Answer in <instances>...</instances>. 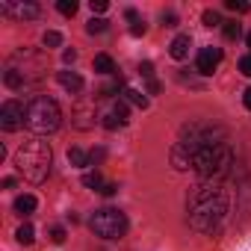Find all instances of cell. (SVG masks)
I'll use <instances>...</instances> for the list:
<instances>
[{"mask_svg": "<svg viewBox=\"0 0 251 251\" xmlns=\"http://www.w3.org/2000/svg\"><path fill=\"white\" fill-rule=\"evenodd\" d=\"M225 213H227V195H225V189L219 183L207 180V183H198L192 189V195H189V213H186L192 230L213 233L222 225Z\"/></svg>", "mask_w": 251, "mask_h": 251, "instance_id": "obj_1", "label": "cell"}, {"mask_svg": "<svg viewBox=\"0 0 251 251\" xmlns=\"http://www.w3.org/2000/svg\"><path fill=\"white\" fill-rule=\"evenodd\" d=\"M15 169L24 180L30 183H45L48 175H50V166H53V151L48 142L42 139H27L18 151H15Z\"/></svg>", "mask_w": 251, "mask_h": 251, "instance_id": "obj_2", "label": "cell"}, {"mask_svg": "<svg viewBox=\"0 0 251 251\" xmlns=\"http://www.w3.org/2000/svg\"><path fill=\"white\" fill-rule=\"evenodd\" d=\"M230 166H233V148L227 145V139L225 142H213V145H204L198 154H195V160H192V169H195V175L201 177V180H222L227 172H230Z\"/></svg>", "mask_w": 251, "mask_h": 251, "instance_id": "obj_3", "label": "cell"}, {"mask_svg": "<svg viewBox=\"0 0 251 251\" xmlns=\"http://www.w3.org/2000/svg\"><path fill=\"white\" fill-rule=\"evenodd\" d=\"M24 124L27 130L39 133V136H48V133H56L59 124H62V109L53 98L48 95H39L27 103V112H24Z\"/></svg>", "mask_w": 251, "mask_h": 251, "instance_id": "obj_4", "label": "cell"}, {"mask_svg": "<svg viewBox=\"0 0 251 251\" xmlns=\"http://www.w3.org/2000/svg\"><path fill=\"white\" fill-rule=\"evenodd\" d=\"M89 227L100 239H121L124 233H127V216H124L121 210H115V207H103V210L92 213Z\"/></svg>", "mask_w": 251, "mask_h": 251, "instance_id": "obj_5", "label": "cell"}, {"mask_svg": "<svg viewBox=\"0 0 251 251\" xmlns=\"http://www.w3.org/2000/svg\"><path fill=\"white\" fill-rule=\"evenodd\" d=\"M98 118H100V124H103L106 130H118V127L127 124V103L112 98L103 109H98Z\"/></svg>", "mask_w": 251, "mask_h": 251, "instance_id": "obj_6", "label": "cell"}, {"mask_svg": "<svg viewBox=\"0 0 251 251\" xmlns=\"http://www.w3.org/2000/svg\"><path fill=\"white\" fill-rule=\"evenodd\" d=\"M24 112H27V106H21L18 100H6L3 106H0V127H3L6 133H15L24 124Z\"/></svg>", "mask_w": 251, "mask_h": 251, "instance_id": "obj_7", "label": "cell"}, {"mask_svg": "<svg viewBox=\"0 0 251 251\" xmlns=\"http://www.w3.org/2000/svg\"><path fill=\"white\" fill-rule=\"evenodd\" d=\"M219 62H222V48H201L198 50V59H195V65H198V71L207 77V74H213L216 68H219Z\"/></svg>", "mask_w": 251, "mask_h": 251, "instance_id": "obj_8", "label": "cell"}, {"mask_svg": "<svg viewBox=\"0 0 251 251\" xmlns=\"http://www.w3.org/2000/svg\"><path fill=\"white\" fill-rule=\"evenodd\" d=\"M0 12L15 15V18H36L39 15V6L36 3H0Z\"/></svg>", "mask_w": 251, "mask_h": 251, "instance_id": "obj_9", "label": "cell"}, {"mask_svg": "<svg viewBox=\"0 0 251 251\" xmlns=\"http://www.w3.org/2000/svg\"><path fill=\"white\" fill-rule=\"evenodd\" d=\"M95 115H98V112H95V103H80V106L74 109V124H77L80 130H89L92 124H95V121H92Z\"/></svg>", "mask_w": 251, "mask_h": 251, "instance_id": "obj_10", "label": "cell"}, {"mask_svg": "<svg viewBox=\"0 0 251 251\" xmlns=\"http://www.w3.org/2000/svg\"><path fill=\"white\" fill-rule=\"evenodd\" d=\"M189 48H192V39L189 36H175V42L169 45V53H172V59L183 62L189 56Z\"/></svg>", "mask_w": 251, "mask_h": 251, "instance_id": "obj_11", "label": "cell"}, {"mask_svg": "<svg viewBox=\"0 0 251 251\" xmlns=\"http://www.w3.org/2000/svg\"><path fill=\"white\" fill-rule=\"evenodd\" d=\"M59 86H62L65 92L77 95V92L83 89V77H80L77 71H59Z\"/></svg>", "mask_w": 251, "mask_h": 251, "instance_id": "obj_12", "label": "cell"}, {"mask_svg": "<svg viewBox=\"0 0 251 251\" xmlns=\"http://www.w3.org/2000/svg\"><path fill=\"white\" fill-rule=\"evenodd\" d=\"M121 95H124V103H133L136 109H148V98H145V92H139V89H124Z\"/></svg>", "mask_w": 251, "mask_h": 251, "instance_id": "obj_13", "label": "cell"}, {"mask_svg": "<svg viewBox=\"0 0 251 251\" xmlns=\"http://www.w3.org/2000/svg\"><path fill=\"white\" fill-rule=\"evenodd\" d=\"M33 210H36V198L33 195H18L15 198V213L18 216H30Z\"/></svg>", "mask_w": 251, "mask_h": 251, "instance_id": "obj_14", "label": "cell"}, {"mask_svg": "<svg viewBox=\"0 0 251 251\" xmlns=\"http://www.w3.org/2000/svg\"><path fill=\"white\" fill-rule=\"evenodd\" d=\"M68 163L77 166V169H86V166L92 163V157H89L83 148H71V151H68Z\"/></svg>", "mask_w": 251, "mask_h": 251, "instance_id": "obj_15", "label": "cell"}, {"mask_svg": "<svg viewBox=\"0 0 251 251\" xmlns=\"http://www.w3.org/2000/svg\"><path fill=\"white\" fill-rule=\"evenodd\" d=\"M95 71H98V74H112V71H115V62H112V56H106V53H98V56H95Z\"/></svg>", "mask_w": 251, "mask_h": 251, "instance_id": "obj_16", "label": "cell"}, {"mask_svg": "<svg viewBox=\"0 0 251 251\" xmlns=\"http://www.w3.org/2000/svg\"><path fill=\"white\" fill-rule=\"evenodd\" d=\"M3 80H6V86L9 89H24V74L18 71V68H6V74H3Z\"/></svg>", "mask_w": 251, "mask_h": 251, "instance_id": "obj_17", "label": "cell"}, {"mask_svg": "<svg viewBox=\"0 0 251 251\" xmlns=\"http://www.w3.org/2000/svg\"><path fill=\"white\" fill-rule=\"evenodd\" d=\"M15 236H18V242H21V245H33V239H36V230H33V225H21Z\"/></svg>", "mask_w": 251, "mask_h": 251, "instance_id": "obj_18", "label": "cell"}, {"mask_svg": "<svg viewBox=\"0 0 251 251\" xmlns=\"http://www.w3.org/2000/svg\"><path fill=\"white\" fill-rule=\"evenodd\" d=\"M222 30H225V39H230V42L242 36V27H239L236 21H225V24H222Z\"/></svg>", "mask_w": 251, "mask_h": 251, "instance_id": "obj_19", "label": "cell"}, {"mask_svg": "<svg viewBox=\"0 0 251 251\" xmlns=\"http://www.w3.org/2000/svg\"><path fill=\"white\" fill-rule=\"evenodd\" d=\"M83 183H86V186H92V189H98V192L103 189V177H100L98 172H86V175H83Z\"/></svg>", "mask_w": 251, "mask_h": 251, "instance_id": "obj_20", "label": "cell"}, {"mask_svg": "<svg viewBox=\"0 0 251 251\" xmlns=\"http://www.w3.org/2000/svg\"><path fill=\"white\" fill-rule=\"evenodd\" d=\"M42 45H45V48H59V45H62V36H59L56 30H48V33L42 36Z\"/></svg>", "mask_w": 251, "mask_h": 251, "instance_id": "obj_21", "label": "cell"}, {"mask_svg": "<svg viewBox=\"0 0 251 251\" xmlns=\"http://www.w3.org/2000/svg\"><path fill=\"white\" fill-rule=\"evenodd\" d=\"M56 9H59L65 18H71V15L77 12V0H59V3H56Z\"/></svg>", "mask_w": 251, "mask_h": 251, "instance_id": "obj_22", "label": "cell"}, {"mask_svg": "<svg viewBox=\"0 0 251 251\" xmlns=\"http://www.w3.org/2000/svg\"><path fill=\"white\" fill-rule=\"evenodd\" d=\"M103 30H106V21H103V18H92V21L86 24V33H89V36H98V33H103Z\"/></svg>", "mask_w": 251, "mask_h": 251, "instance_id": "obj_23", "label": "cell"}, {"mask_svg": "<svg viewBox=\"0 0 251 251\" xmlns=\"http://www.w3.org/2000/svg\"><path fill=\"white\" fill-rule=\"evenodd\" d=\"M225 6L230 12H251V3H245V0H225Z\"/></svg>", "mask_w": 251, "mask_h": 251, "instance_id": "obj_24", "label": "cell"}, {"mask_svg": "<svg viewBox=\"0 0 251 251\" xmlns=\"http://www.w3.org/2000/svg\"><path fill=\"white\" fill-rule=\"evenodd\" d=\"M219 24H225V21L219 18V12H216V9H207V12H204V27H219Z\"/></svg>", "mask_w": 251, "mask_h": 251, "instance_id": "obj_25", "label": "cell"}, {"mask_svg": "<svg viewBox=\"0 0 251 251\" xmlns=\"http://www.w3.org/2000/svg\"><path fill=\"white\" fill-rule=\"evenodd\" d=\"M50 239H53L56 245L65 242V227H62V225H53V227H50Z\"/></svg>", "mask_w": 251, "mask_h": 251, "instance_id": "obj_26", "label": "cell"}, {"mask_svg": "<svg viewBox=\"0 0 251 251\" xmlns=\"http://www.w3.org/2000/svg\"><path fill=\"white\" fill-rule=\"evenodd\" d=\"M239 71H242L245 77H251V53H245V56L239 59Z\"/></svg>", "mask_w": 251, "mask_h": 251, "instance_id": "obj_27", "label": "cell"}, {"mask_svg": "<svg viewBox=\"0 0 251 251\" xmlns=\"http://www.w3.org/2000/svg\"><path fill=\"white\" fill-rule=\"evenodd\" d=\"M139 74H142V77H148V80L154 83V65H151V62H142V65H139Z\"/></svg>", "mask_w": 251, "mask_h": 251, "instance_id": "obj_28", "label": "cell"}, {"mask_svg": "<svg viewBox=\"0 0 251 251\" xmlns=\"http://www.w3.org/2000/svg\"><path fill=\"white\" fill-rule=\"evenodd\" d=\"M163 27H177V15L175 12H163Z\"/></svg>", "mask_w": 251, "mask_h": 251, "instance_id": "obj_29", "label": "cell"}, {"mask_svg": "<svg viewBox=\"0 0 251 251\" xmlns=\"http://www.w3.org/2000/svg\"><path fill=\"white\" fill-rule=\"evenodd\" d=\"M89 6H92V12H106V6H109V3H106V0H92Z\"/></svg>", "mask_w": 251, "mask_h": 251, "instance_id": "obj_30", "label": "cell"}, {"mask_svg": "<svg viewBox=\"0 0 251 251\" xmlns=\"http://www.w3.org/2000/svg\"><path fill=\"white\" fill-rule=\"evenodd\" d=\"M130 36H145V21H136V24L130 27Z\"/></svg>", "mask_w": 251, "mask_h": 251, "instance_id": "obj_31", "label": "cell"}, {"mask_svg": "<svg viewBox=\"0 0 251 251\" xmlns=\"http://www.w3.org/2000/svg\"><path fill=\"white\" fill-rule=\"evenodd\" d=\"M115 192H118V183H103V189H100V195H106V198L115 195Z\"/></svg>", "mask_w": 251, "mask_h": 251, "instance_id": "obj_32", "label": "cell"}, {"mask_svg": "<svg viewBox=\"0 0 251 251\" xmlns=\"http://www.w3.org/2000/svg\"><path fill=\"white\" fill-rule=\"evenodd\" d=\"M62 59H65V62H68V65H71V62H74V59H77V50H74V48H68V50H65V53H62Z\"/></svg>", "mask_w": 251, "mask_h": 251, "instance_id": "obj_33", "label": "cell"}, {"mask_svg": "<svg viewBox=\"0 0 251 251\" xmlns=\"http://www.w3.org/2000/svg\"><path fill=\"white\" fill-rule=\"evenodd\" d=\"M242 103H245V109H251V86L242 92Z\"/></svg>", "mask_w": 251, "mask_h": 251, "instance_id": "obj_34", "label": "cell"}, {"mask_svg": "<svg viewBox=\"0 0 251 251\" xmlns=\"http://www.w3.org/2000/svg\"><path fill=\"white\" fill-rule=\"evenodd\" d=\"M124 18H127V21H133V24L139 21V15H136V9H127V12H124Z\"/></svg>", "mask_w": 251, "mask_h": 251, "instance_id": "obj_35", "label": "cell"}, {"mask_svg": "<svg viewBox=\"0 0 251 251\" xmlns=\"http://www.w3.org/2000/svg\"><path fill=\"white\" fill-rule=\"evenodd\" d=\"M248 48H251V33H248Z\"/></svg>", "mask_w": 251, "mask_h": 251, "instance_id": "obj_36", "label": "cell"}]
</instances>
